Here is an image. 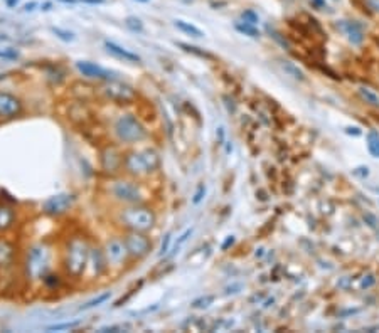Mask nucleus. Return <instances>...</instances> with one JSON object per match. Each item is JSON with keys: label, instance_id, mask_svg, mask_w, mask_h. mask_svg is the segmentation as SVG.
I'll return each mask as SVG.
<instances>
[{"label": "nucleus", "instance_id": "f257e3e1", "mask_svg": "<svg viewBox=\"0 0 379 333\" xmlns=\"http://www.w3.org/2000/svg\"><path fill=\"white\" fill-rule=\"evenodd\" d=\"M20 278L27 286L40 284L44 276L59 268V244L53 239H39L22 249Z\"/></svg>", "mask_w": 379, "mask_h": 333}, {"label": "nucleus", "instance_id": "f03ea898", "mask_svg": "<svg viewBox=\"0 0 379 333\" xmlns=\"http://www.w3.org/2000/svg\"><path fill=\"white\" fill-rule=\"evenodd\" d=\"M91 244L93 239L84 231H74L59 244V269L64 273L68 281H83Z\"/></svg>", "mask_w": 379, "mask_h": 333}, {"label": "nucleus", "instance_id": "7ed1b4c3", "mask_svg": "<svg viewBox=\"0 0 379 333\" xmlns=\"http://www.w3.org/2000/svg\"><path fill=\"white\" fill-rule=\"evenodd\" d=\"M103 194L115 205L152 202V190L147 185V180H139L125 174L108 177V180L103 185Z\"/></svg>", "mask_w": 379, "mask_h": 333}, {"label": "nucleus", "instance_id": "20e7f679", "mask_svg": "<svg viewBox=\"0 0 379 333\" xmlns=\"http://www.w3.org/2000/svg\"><path fill=\"white\" fill-rule=\"evenodd\" d=\"M162 170V155L152 145L130 147L123 155V174L139 180H150Z\"/></svg>", "mask_w": 379, "mask_h": 333}, {"label": "nucleus", "instance_id": "39448f33", "mask_svg": "<svg viewBox=\"0 0 379 333\" xmlns=\"http://www.w3.org/2000/svg\"><path fill=\"white\" fill-rule=\"evenodd\" d=\"M113 222L120 229V233L137 231V233L150 234L157 227L159 214H157V209L150 202L132 204V205H118L115 209Z\"/></svg>", "mask_w": 379, "mask_h": 333}, {"label": "nucleus", "instance_id": "423d86ee", "mask_svg": "<svg viewBox=\"0 0 379 333\" xmlns=\"http://www.w3.org/2000/svg\"><path fill=\"white\" fill-rule=\"evenodd\" d=\"M110 133L115 143L123 148L139 147L150 138L143 119L133 111H120L110 123Z\"/></svg>", "mask_w": 379, "mask_h": 333}, {"label": "nucleus", "instance_id": "0eeeda50", "mask_svg": "<svg viewBox=\"0 0 379 333\" xmlns=\"http://www.w3.org/2000/svg\"><path fill=\"white\" fill-rule=\"evenodd\" d=\"M103 253L106 257V264H108V276L111 278H118L132 266V259H130L128 249H126L123 234H110L105 241L101 242Z\"/></svg>", "mask_w": 379, "mask_h": 333}, {"label": "nucleus", "instance_id": "6e6552de", "mask_svg": "<svg viewBox=\"0 0 379 333\" xmlns=\"http://www.w3.org/2000/svg\"><path fill=\"white\" fill-rule=\"evenodd\" d=\"M100 96L105 101L115 104V106H132L137 104L140 99V93L137 88H133L132 84L125 83L120 79H111L105 81L98 89Z\"/></svg>", "mask_w": 379, "mask_h": 333}, {"label": "nucleus", "instance_id": "1a4fd4ad", "mask_svg": "<svg viewBox=\"0 0 379 333\" xmlns=\"http://www.w3.org/2000/svg\"><path fill=\"white\" fill-rule=\"evenodd\" d=\"M125 150L118 143H105L100 148V170L105 177H115L123 174Z\"/></svg>", "mask_w": 379, "mask_h": 333}, {"label": "nucleus", "instance_id": "9d476101", "mask_svg": "<svg viewBox=\"0 0 379 333\" xmlns=\"http://www.w3.org/2000/svg\"><path fill=\"white\" fill-rule=\"evenodd\" d=\"M123 234L126 249H128L132 263H142L154 251V239L147 233H137V231H126Z\"/></svg>", "mask_w": 379, "mask_h": 333}, {"label": "nucleus", "instance_id": "9b49d317", "mask_svg": "<svg viewBox=\"0 0 379 333\" xmlns=\"http://www.w3.org/2000/svg\"><path fill=\"white\" fill-rule=\"evenodd\" d=\"M106 276H108V264H106V257H105V253H103V246L100 242L93 241L90 256H88L86 271H84L83 281L81 283L95 284L101 281L103 278H106Z\"/></svg>", "mask_w": 379, "mask_h": 333}, {"label": "nucleus", "instance_id": "f8f14e48", "mask_svg": "<svg viewBox=\"0 0 379 333\" xmlns=\"http://www.w3.org/2000/svg\"><path fill=\"white\" fill-rule=\"evenodd\" d=\"M78 202L76 194L73 192H58L54 196L47 197L46 200L40 205V211L44 215L51 217V219H59V217H64L66 214L74 209Z\"/></svg>", "mask_w": 379, "mask_h": 333}, {"label": "nucleus", "instance_id": "ddd939ff", "mask_svg": "<svg viewBox=\"0 0 379 333\" xmlns=\"http://www.w3.org/2000/svg\"><path fill=\"white\" fill-rule=\"evenodd\" d=\"M22 249L17 241L0 234V273L12 271L20 263Z\"/></svg>", "mask_w": 379, "mask_h": 333}, {"label": "nucleus", "instance_id": "4468645a", "mask_svg": "<svg viewBox=\"0 0 379 333\" xmlns=\"http://www.w3.org/2000/svg\"><path fill=\"white\" fill-rule=\"evenodd\" d=\"M24 111V101L17 95L0 89V121H12L16 118H20Z\"/></svg>", "mask_w": 379, "mask_h": 333}, {"label": "nucleus", "instance_id": "2eb2a0df", "mask_svg": "<svg viewBox=\"0 0 379 333\" xmlns=\"http://www.w3.org/2000/svg\"><path fill=\"white\" fill-rule=\"evenodd\" d=\"M76 71L80 73V76H83L84 79L90 81H100V83H105V81H111V79H118L120 74L113 69H106V67L96 64V62L91 61H76Z\"/></svg>", "mask_w": 379, "mask_h": 333}, {"label": "nucleus", "instance_id": "dca6fc26", "mask_svg": "<svg viewBox=\"0 0 379 333\" xmlns=\"http://www.w3.org/2000/svg\"><path fill=\"white\" fill-rule=\"evenodd\" d=\"M19 224V211L9 202L0 200V234H9Z\"/></svg>", "mask_w": 379, "mask_h": 333}, {"label": "nucleus", "instance_id": "f3484780", "mask_svg": "<svg viewBox=\"0 0 379 333\" xmlns=\"http://www.w3.org/2000/svg\"><path fill=\"white\" fill-rule=\"evenodd\" d=\"M103 46H105L106 52H110L111 56H115V58L121 59V61H125V62H132V64H140V62H142V58H140L137 52L126 49V47L113 42V40L106 39L105 42H103Z\"/></svg>", "mask_w": 379, "mask_h": 333}, {"label": "nucleus", "instance_id": "a211bd4d", "mask_svg": "<svg viewBox=\"0 0 379 333\" xmlns=\"http://www.w3.org/2000/svg\"><path fill=\"white\" fill-rule=\"evenodd\" d=\"M337 27H339L340 31L347 36V39L351 40L352 44H356V46H359V44L364 40V32H362L361 25H359L358 22L340 20V24H337Z\"/></svg>", "mask_w": 379, "mask_h": 333}, {"label": "nucleus", "instance_id": "6ab92c4d", "mask_svg": "<svg viewBox=\"0 0 379 333\" xmlns=\"http://www.w3.org/2000/svg\"><path fill=\"white\" fill-rule=\"evenodd\" d=\"M66 281H68V278L64 276V273H62L61 269H54V271H51L49 274L44 276L40 286H42L46 291H53L54 293V291L61 290Z\"/></svg>", "mask_w": 379, "mask_h": 333}, {"label": "nucleus", "instance_id": "aec40b11", "mask_svg": "<svg viewBox=\"0 0 379 333\" xmlns=\"http://www.w3.org/2000/svg\"><path fill=\"white\" fill-rule=\"evenodd\" d=\"M174 27L179 29L182 34H187V36H191V37H196V39H200V37H204V32L200 31L199 27H196V25L191 24V22L180 20V19L174 20Z\"/></svg>", "mask_w": 379, "mask_h": 333}, {"label": "nucleus", "instance_id": "412c9836", "mask_svg": "<svg viewBox=\"0 0 379 333\" xmlns=\"http://www.w3.org/2000/svg\"><path fill=\"white\" fill-rule=\"evenodd\" d=\"M111 298V291H105V293H100V294H96L93 300H90V301H86L84 305H81L80 306V312H88V310H93V308H96V306H101V305H105L106 301H108Z\"/></svg>", "mask_w": 379, "mask_h": 333}, {"label": "nucleus", "instance_id": "4be33fe9", "mask_svg": "<svg viewBox=\"0 0 379 333\" xmlns=\"http://www.w3.org/2000/svg\"><path fill=\"white\" fill-rule=\"evenodd\" d=\"M366 141H367V152L371 153V157L374 158H379V132L376 130H369L366 137Z\"/></svg>", "mask_w": 379, "mask_h": 333}, {"label": "nucleus", "instance_id": "5701e85b", "mask_svg": "<svg viewBox=\"0 0 379 333\" xmlns=\"http://www.w3.org/2000/svg\"><path fill=\"white\" fill-rule=\"evenodd\" d=\"M235 29L239 34H243V36H248V37H251V39H258L261 34H259V31L256 29V25H253V24H246V22H236L235 24Z\"/></svg>", "mask_w": 379, "mask_h": 333}, {"label": "nucleus", "instance_id": "b1692460", "mask_svg": "<svg viewBox=\"0 0 379 333\" xmlns=\"http://www.w3.org/2000/svg\"><path fill=\"white\" fill-rule=\"evenodd\" d=\"M280 64H281V67H283L285 73L290 74L292 78H295V79H299V81H303V79H305V74H303V71L300 69L299 66L293 64V62H290V61H281Z\"/></svg>", "mask_w": 379, "mask_h": 333}, {"label": "nucleus", "instance_id": "393cba45", "mask_svg": "<svg viewBox=\"0 0 379 333\" xmlns=\"http://www.w3.org/2000/svg\"><path fill=\"white\" fill-rule=\"evenodd\" d=\"M83 323L81 320H73V321H62V323H54V325H49L46 328L47 332H64V330H74L78 328L80 325Z\"/></svg>", "mask_w": 379, "mask_h": 333}, {"label": "nucleus", "instance_id": "a878e982", "mask_svg": "<svg viewBox=\"0 0 379 333\" xmlns=\"http://www.w3.org/2000/svg\"><path fill=\"white\" fill-rule=\"evenodd\" d=\"M214 300H216V296H214V294H204V296L196 298V300L191 303V306L194 310H206V308H209V306L213 305Z\"/></svg>", "mask_w": 379, "mask_h": 333}, {"label": "nucleus", "instance_id": "bb28decb", "mask_svg": "<svg viewBox=\"0 0 379 333\" xmlns=\"http://www.w3.org/2000/svg\"><path fill=\"white\" fill-rule=\"evenodd\" d=\"M125 27L128 29V31L135 32V34H142L145 31L143 22L140 20L139 17H135V16H130V17L125 19Z\"/></svg>", "mask_w": 379, "mask_h": 333}, {"label": "nucleus", "instance_id": "cd10ccee", "mask_svg": "<svg viewBox=\"0 0 379 333\" xmlns=\"http://www.w3.org/2000/svg\"><path fill=\"white\" fill-rule=\"evenodd\" d=\"M359 95H361V98L366 101V103L373 104V106H379V96L374 91H371L369 88L361 86V88H359Z\"/></svg>", "mask_w": 379, "mask_h": 333}, {"label": "nucleus", "instance_id": "c85d7f7f", "mask_svg": "<svg viewBox=\"0 0 379 333\" xmlns=\"http://www.w3.org/2000/svg\"><path fill=\"white\" fill-rule=\"evenodd\" d=\"M51 32L54 34L58 39H61L62 42H73L76 37H74V32H71V31H68V29H61V27H51Z\"/></svg>", "mask_w": 379, "mask_h": 333}, {"label": "nucleus", "instance_id": "c756f323", "mask_svg": "<svg viewBox=\"0 0 379 333\" xmlns=\"http://www.w3.org/2000/svg\"><path fill=\"white\" fill-rule=\"evenodd\" d=\"M20 58L19 51L16 49H10V47H5V49H0V59L2 61H17Z\"/></svg>", "mask_w": 379, "mask_h": 333}, {"label": "nucleus", "instance_id": "7c9ffc66", "mask_svg": "<svg viewBox=\"0 0 379 333\" xmlns=\"http://www.w3.org/2000/svg\"><path fill=\"white\" fill-rule=\"evenodd\" d=\"M241 20L246 22V24H253V25H256V24H258V22H259V17H258V14H256L255 10L248 9V10H244V12L241 14Z\"/></svg>", "mask_w": 379, "mask_h": 333}, {"label": "nucleus", "instance_id": "2f4dec72", "mask_svg": "<svg viewBox=\"0 0 379 333\" xmlns=\"http://www.w3.org/2000/svg\"><path fill=\"white\" fill-rule=\"evenodd\" d=\"M192 233H194V227H189V229H185L184 233H182V234L179 235V239H177V242H176V248H174V254H176V253H179L180 246H182V244H185V242H187V239L191 237V235H192Z\"/></svg>", "mask_w": 379, "mask_h": 333}, {"label": "nucleus", "instance_id": "473e14b6", "mask_svg": "<svg viewBox=\"0 0 379 333\" xmlns=\"http://www.w3.org/2000/svg\"><path fill=\"white\" fill-rule=\"evenodd\" d=\"M170 242H172V234L167 233L165 235H163V239H162V242H160V248H159V256H165V254L169 253Z\"/></svg>", "mask_w": 379, "mask_h": 333}, {"label": "nucleus", "instance_id": "72a5a7b5", "mask_svg": "<svg viewBox=\"0 0 379 333\" xmlns=\"http://www.w3.org/2000/svg\"><path fill=\"white\" fill-rule=\"evenodd\" d=\"M177 46L182 47V49H184L185 52H192V54L200 56V58H209V54H207V52L199 51V47H196V46H189V44H184V42H177Z\"/></svg>", "mask_w": 379, "mask_h": 333}, {"label": "nucleus", "instance_id": "f704fd0d", "mask_svg": "<svg viewBox=\"0 0 379 333\" xmlns=\"http://www.w3.org/2000/svg\"><path fill=\"white\" fill-rule=\"evenodd\" d=\"M206 192H207L206 185H204V183H200V185L198 187V190H196V194L192 196V204H194V205H199L200 202L204 200V197H206Z\"/></svg>", "mask_w": 379, "mask_h": 333}, {"label": "nucleus", "instance_id": "c9c22d12", "mask_svg": "<svg viewBox=\"0 0 379 333\" xmlns=\"http://www.w3.org/2000/svg\"><path fill=\"white\" fill-rule=\"evenodd\" d=\"M125 328H128V327H123V325H108V327L100 328V332H103V333H106V332L117 333V332H123Z\"/></svg>", "mask_w": 379, "mask_h": 333}, {"label": "nucleus", "instance_id": "e433bc0d", "mask_svg": "<svg viewBox=\"0 0 379 333\" xmlns=\"http://www.w3.org/2000/svg\"><path fill=\"white\" fill-rule=\"evenodd\" d=\"M352 175L354 177H361V178H366L367 175H369V168L367 167H358L352 170Z\"/></svg>", "mask_w": 379, "mask_h": 333}, {"label": "nucleus", "instance_id": "4c0bfd02", "mask_svg": "<svg viewBox=\"0 0 379 333\" xmlns=\"http://www.w3.org/2000/svg\"><path fill=\"white\" fill-rule=\"evenodd\" d=\"M345 133L347 135H352V137H361L362 135V130L359 126H347L345 128Z\"/></svg>", "mask_w": 379, "mask_h": 333}, {"label": "nucleus", "instance_id": "58836bf2", "mask_svg": "<svg viewBox=\"0 0 379 333\" xmlns=\"http://www.w3.org/2000/svg\"><path fill=\"white\" fill-rule=\"evenodd\" d=\"M235 241H236L235 235H228V237H226V241L221 244V251H228V248H231V246L235 244Z\"/></svg>", "mask_w": 379, "mask_h": 333}, {"label": "nucleus", "instance_id": "ea45409f", "mask_svg": "<svg viewBox=\"0 0 379 333\" xmlns=\"http://www.w3.org/2000/svg\"><path fill=\"white\" fill-rule=\"evenodd\" d=\"M364 220H366L371 227H378V224H379V220L373 214H364Z\"/></svg>", "mask_w": 379, "mask_h": 333}, {"label": "nucleus", "instance_id": "a19ab883", "mask_svg": "<svg viewBox=\"0 0 379 333\" xmlns=\"http://www.w3.org/2000/svg\"><path fill=\"white\" fill-rule=\"evenodd\" d=\"M374 281H376V279H374V276H366V278H364L362 281H361V288H362V290H366V288H371L374 284Z\"/></svg>", "mask_w": 379, "mask_h": 333}, {"label": "nucleus", "instance_id": "79ce46f5", "mask_svg": "<svg viewBox=\"0 0 379 333\" xmlns=\"http://www.w3.org/2000/svg\"><path fill=\"white\" fill-rule=\"evenodd\" d=\"M268 32H270V34H273V39H277L278 42L281 44V46H283V47H288V42H287V40H285V39H281V37H280V34H278V32H275V31H273V29H271V27H268Z\"/></svg>", "mask_w": 379, "mask_h": 333}, {"label": "nucleus", "instance_id": "37998d69", "mask_svg": "<svg viewBox=\"0 0 379 333\" xmlns=\"http://www.w3.org/2000/svg\"><path fill=\"white\" fill-rule=\"evenodd\" d=\"M106 0H78V3H88V5H101Z\"/></svg>", "mask_w": 379, "mask_h": 333}, {"label": "nucleus", "instance_id": "c03bdc74", "mask_svg": "<svg viewBox=\"0 0 379 333\" xmlns=\"http://www.w3.org/2000/svg\"><path fill=\"white\" fill-rule=\"evenodd\" d=\"M36 7H39V5H37V2H29V3H25V5H24V10H25V12H32V10H36Z\"/></svg>", "mask_w": 379, "mask_h": 333}, {"label": "nucleus", "instance_id": "a18cd8bd", "mask_svg": "<svg viewBox=\"0 0 379 333\" xmlns=\"http://www.w3.org/2000/svg\"><path fill=\"white\" fill-rule=\"evenodd\" d=\"M218 140H219V143L224 141V128H222V126H219L218 128Z\"/></svg>", "mask_w": 379, "mask_h": 333}, {"label": "nucleus", "instance_id": "49530a36", "mask_svg": "<svg viewBox=\"0 0 379 333\" xmlns=\"http://www.w3.org/2000/svg\"><path fill=\"white\" fill-rule=\"evenodd\" d=\"M312 3H315V5H317L319 9H320V10L327 9V5H325V2H324V0H312Z\"/></svg>", "mask_w": 379, "mask_h": 333}, {"label": "nucleus", "instance_id": "de8ad7c7", "mask_svg": "<svg viewBox=\"0 0 379 333\" xmlns=\"http://www.w3.org/2000/svg\"><path fill=\"white\" fill-rule=\"evenodd\" d=\"M40 10H44V12H47V10H51V7H53V3L51 2H44V3H40Z\"/></svg>", "mask_w": 379, "mask_h": 333}, {"label": "nucleus", "instance_id": "09e8293b", "mask_svg": "<svg viewBox=\"0 0 379 333\" xmlns=\"http://www.w3.org/2000/svg\"><path fill=\"white\" fill-rule=\"evenodd\" d=\"M17 3H19V0H5V5L10 7V9H12V7H16Z\"/></svg>", "mask_w": 379, "mask_h": 333}, {"label": "nucleus", "instance_id": "8fccbe9b", "mask_svg": "<svg viewBox=\"0 0 379 333\" xmlns=\"http://www.w3.org/2000/svg\"><path fill=\"white\" fill-rule=\"evenodd\" d=\"M58 2H62V3H69V5H73V3H78V0H58Z\"/></svg>", "mask_w": 379, "mask_h": 333}, {"label": "nucleus", "instance_id": "3c124183", "mask_svg": "<svg viewBox=\"0 0 379 333\" xmlns=\"http://www.w3.org/2000/svg\"><path fill=\"white\" fill-rule=\"evenodd\" d=\"M359 310H347V312H344V313H340V315H351V313H358Z\"/></svg>", "mask_w": 379, "mask_h": 333}, {"label": "nucleus", "instance_id": "603ef678", "mask_svg": "<svg viewBox=\"0 0 379 333\" xmlns=\"http://www.w3.org/2000/svg\"><path fill=\"white\" fill-rule=\"evenodd\" d=\"M7 78V74H0V81H3Z\"/></svg>", "mask_w": 379, "mask_h": 333}, {"label": "nucleus", "instance_id": "864d4df0", "mask_svg": "<svg viewBox=\"0 0 379 333\" xmlns=\"http://www.w3.org/2000/svg\"><path fill=\"white\" fill-rule=\"evenodd\" d=\"M137 2H142V3H147V2H150V0H137Z\"/></svg>", "mask_w": 379, "mask_h": 333}]
</instances>
